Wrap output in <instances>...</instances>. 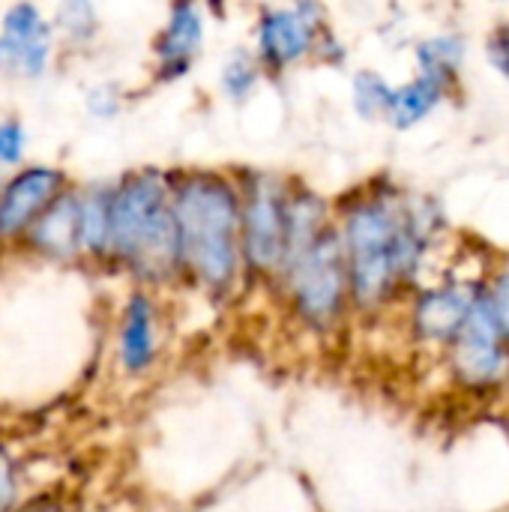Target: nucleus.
I'll return each mask as SVG.
<instances>
[{
  "mask_svg": "<svg viewBox=\"0 0 509 512\" xmlns=\"http://www.w3.org/2000/svg\"><path fill=\"white\" fill-rule=\"evenodd\" d=\"M177 255L210 288H225L240 264V198L216 174H192L171 198Z\"/></svg>",
  "mask_w": 509,
  "mask_h": 512,
  "instance_id": "obj_1",
  "label": "nucleus"
},
{
  "mask_svg": "<svg viewBox=\"0 0 509 512\" xmlns=\"http://www.w3.org/2000/svg\"><path fill=\"white\" fill-rule=\"evenodd\" d=\"M423 231L411 213L387 201L360 204L345 225V267L360 303L381 300L420 255Z\"/></svg>",
  "mask_w": 509,
  "mask_h": 512,
  "instance_id": "obj_2",
  "label": "nucleus"
},
{
  "mask_svg": "<svg viewBox=\"0 0 509 512\" xmlns=\"http://www.w3.org/2000/svg\"><path fill=\"white\" fill-rule=\"evenodd\" d=\"M108 246L144 276L168 273L177 255V228L168 180L159 171L132 174L108 201Z\"/></svg>",
  "mask_w": 509,
  "mask_h": 512,
  "instance_id": "obj_3",
  "label": "nucleus"
},
{
  "mask_svg": "<svg viewBox=\"0 0 509 512\" xmlns=\"http://www.w3.org/2000/svg\"><path fill=\"white\" fill-rule=\"evenodd\" d=\"M288 267L297 309L312 324H327L336 318L348 276L342 240H336V234H318L294 261H288Z\"/></svg>",
  "mask_w": 509,
  "mask_h": 512,
  "instance_id": "obj_4",
  "label": "nucleus"
},
{
  "mask_svg": "<svg viewBox=\"0 0 509 512\" xmlns=\"http://www.w3.org/2000/svg\"><path fill=\"white\" fill-rule=\"evenodd\" d=\"M288 252V198L279 183L258 177L240 207V255L255 270H273Z\"/></svg>",
  "mask_w": 509,
  "mask_h": 512,
  "instance_id": "obj_5",
  "label": "nucleus"
},
{
  "mask_svg": "<svg viewBox=\"0 0 509 512\" xmlns=\"http://www.w3.org/2000/svg\"><path fill=\"white\" fill-rule=\"evenodd\" d=\"M51 54V24L30 3H18L0 24V69L15 75H39Z\"/></svg>",
  "mask_w": 509,
  "mask_h": 512,
  "instance_id": "obj_6",
  "label": "nucleus"
},
{
  "mask_svg": "<svg viewBox=\"0 0 509 512\" xmlns=\"http://www.w3.org/2000/svg\"><path fill=\"white\" fill-rule=\"evenodd\" d=\"M456 363L468 381H492L504 366V330L495 318L492 300H474L462 330Z\"/></svg>",
  "mask_w": 509,
  "mask_h": 512,
  "instance_id": "obj_7",
  "label": "nucleus"
},
{
  "mask_svg": "<svg viewBox=\"0 0 509 512\" xmlns=\"http://www.w3.org/2000/svg\"><path fill=\"white\" fill-rule=\"evenodd\" d=\"M63 174L57 168H24L9 180L0 195V234H18L60 195Z\"/></svg>",
  "mask_w": 509,
  "mask_h": 512,
  "instance_id": "obj_8",
  "label": "nucleus"
},
{
  "mask_svg": "<svg viewBox=\"0 0 509 512\" xmlns=\"http://www.w3.org/2000/svg\"><path fill=\"white\" fill-rule=\"evenodd\" d=\"M315 9L294 6V9H270L258 27V48L270 66H288L300 60L315 36Z\"/></svg>",
  "mask_w": 509,
  "mask_h": 512,
  "instance_id": "obj_9",
  "label": "nucleus"
},
{
  "mask_svg": "<svg viewBox=\"0 0 509 512\" xmlns=\"http://www.w3.org/2000/svg\"><path fill=\"white\" fill-rule=\"evenodd\" d=\"M30 240L45 255L69 258L84 246L81 201L75 195H57L30 225Z\"/></svg>",
  "mask_w": 509,
  "mask_h": 512,
  "instance_id": "obj_10",
  "label": "nucleus"
},
{
  "mask_svg": "<svg viewBox=\"0 0 509 512\" xmlns=\"http://www.w3.org/2000/svg\"><path fill=\"white\" fill-rule=\"evenodd\" d=\"M201 36H204V18L195 6H174L171 9V18H168V27L162 30L159 42H156V51L162 57V69L168 75H180L189 60L198 54V45H201Z\"/></svg>",
  "mask_w": 509,
  "mask_h": 512,
  "instance_id": "obj_11",
  "label": "nucleus"
},
{
  "mask_svg": "<svg viewBox=\"0 0 509 512\" xmlns=\"http://www.w3.org/2000/svg\"><path fill=\"white\" fill-rule=\"evenodd\" d=\"M474 300L465 291L444 288V291H429L417 303V330L429 339H453L459 336Z\"/></svg>",
  "mask_w": 509,
  "mask_h": 512,
  "instance_id": "obj_12",
  "label": "nucleus"
},
{
  "mask_svg": "<svg viewBox=\"0 0 509 512\" xmlns=\"http://www.w3.org/2000/svg\"><path fill=\"white\" fill-rule=\"evenodd\" d=\"M156 354V321L147 297H132L120 327V360L129 372H141Z\"/></svg>",
  "mask_w": 509,
  "mask_h": 512,
  "instance_id": "obj_13",
  "label": "nucleus"
},
{
  "mask_svg": "<svg viewBox=\"0 0 509 512\" xmlns=\"http://www.w3.org/2000/svg\"><path fill=\"white\" fill-rule=\"evenodd\" d=\"M441 90L444 84L429 78V75H420L417 81L405 84L402 90H393V99H390V117L396 126H411L417 120H423L441 99Z\"/></svg>",
  "mask_w": 509,
  "mask_h": 512,
  "instance_id": "obj_14",
  "label": "nucleus"
},
{
  "mask_svg": "<svg viewBox=\"0 0 509 512\" xmlns=\"http://www.w3.org/2000/svg\"><path fill=\"white\" fill-rule=\"evenodd\" d=\"M459 57H462V48H459V39H453V36H438V39H429L426 45H420L423 75H429L441 84L459 66Z\"/></svg>",
  "mask_w": 509,
  "mask_h": 512,
  "instance_id": "obj_15",
  "label": "nucleus"
},
{
  "mask_svg": "<svg viewBox=\"0 0 509 512\" xmlns=\"http://www.w3.org/2000/svg\"><path fill=\"white\" fill-rule=\"evenodd\" d=\"M354 93H357V108H360V114L378 117V114L390 111L393 90L387 87L384 78H378V75H372V72H363V75H357V81H354Z\"/></svg>",
  "mask_w": 509,
  "mask_h": 512,
  "instance_id": "obj_16",
  "label": "nucleus"
},
{
  "mask_svg": "<svg viewBox=\"0 0 509 512\" xmlns=\"http://www.w3.org/2000/svg\"><path fill=\"white\" fill-rule=\"evenodd\" d=\"M222 84H225V90L231 96H246L249 87L255 84V66L243 54L231 57L228 66H225V72H222Z\"/></svg>",
  "mask_w": 509,
  "mask_h": 512,
  "instance_id": "obj_17",
  "label": "nucleus"
},
{
  "mask_svg": "<svg viewBox=\"0 0 509 512\" xmlns=\"http://www.w3.org/2000/svg\"><path fill=\"white\" fill-rule=\"evenodd\" d=\"M21 153H24V129H21V123H15V120L0 123V162L12 165V162L21 159Z\"/></svg>",
  "mask_w": 509,
  "mask_h": 512,
  "instance_id": "obj_18",
  "label": "nucleus"
},
{
  "mask_svg": "<svg viewBox=\"0 0 509 512\" xmlns=\"http://www.w3.org/2000/svg\"><path fill=\"white\" fill-rule=\"evenodd\" d=\"M489 60L509 78V24L489 39Z\"/></svg>",
  "mask_w": 509,
  "mask_h": 512,
  "instance_id": "obj_19",
  "label": "nucleus"
},
{
  "mask_svg": "<svg viewBox=\"0 0 509 512\" xmlns=\"http://www.w3.org/2000/svg\"><path fill=\"white\" fill-rule=\"evenodd\" d=\"M492 309H495V318H498L504 336H509V276L498 285V291L492 297Z\"/></svg>",
  "mask_w": 509,
  "mask_h": 512,
  "instance_id": "obj_20",
  "label": "nucleus"
},
{
  "mask_svg": "<svg viewBox=\"0 0 509 512\" xmlns=\"http://www.w3.org/2000/svg\"><path fill=\"white\" fill-rule=\"evenodd\" d=\"M12 498H15V480H12L9 465L0 459V512H6V507L12 504Z\"/></svg>",
  "mask_w": 509,
  "mask_h": 512,
  "instance_id": "obj_21",
  "label": "nucleus"
},
{
  "mask_svg": "<svg viewBox=\"0 0 509 512\" xmlns=\"http://www.w3.org/2000/svg\"><path fill=\"white\" fill-rule=\"evenodd\" d=\"M21 512H57V507H51V504H36V507H27V510Z\"/></svg>",
  "mask_w": 509,
  "mask_h": 512,
  "instance_id": "obj_22",
  "label": "nucleus"
}]
</instances>
